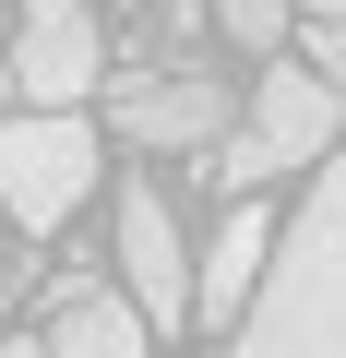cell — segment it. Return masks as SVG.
Here are the masks:
<instances>
[{
    "label": "cell",
    "instance_id": "obj_1",
    "mask_svg": "<svg viewBox=\"0 0 346 358\" xmlns=\"http://www.w3.org/2000/svg\"><path fill=\"white\" fill-rule=\"evenodd\" d=\"M251 358H346V143L310 167L298 215L275 227V263L239 310Z\"/></svg>",
    "mask_w": 346,
    "mask_h": 358
},
{
    "label": "cell",
    "instance_id": "obj_2",
    "mask_svg": "<svg viewBox=\"0 0 346 358\" xmlns=\"http://www.w3.org/2000/svg\"><path fill=\"white\" fill-rule=\"evenodd\" d=\"M346 143V96L310 72V60H263V84L239 96V120L203 143V179H215V192H263V179H287V167H322Z\"/></svg>",
    "mask_w": 346,
    "mask_h": 358
},
{
    "label": "cell",
    "instance_id": "obj_3",
    "mask_svg": "<svg viewBox=\"0 0 346 358\" xmlns=\"http://www.w3.org/2000/svg\"><path fill=\"white\" fill-rule=\"evenodd\" d=\"M96 179H108V131L84 108H13L0 120V215H13L24 239L72 227Z\"/></svg>",
    "mask_w": 346,
    "mask_h": 358
},
{
    "label": "cell",
    "instance_id": "obj_4",
    "mask_svg": "<svg viewBox=\"0 0 346 358\" xmlns=\"http://www.w3.org/2000/svg\"><path fill=\"white\" fill-rule=\"evenodd\" d=\"M227 120H239L227 72H203V60H180V48L108 72V131H120V143H143V155H203Z\"/></svg>",
    "mask_w": 346,
    "mask_h": 358
},
{
    "label": "cell",
    "instance_id": "obj_5",
    "mask_svg": "<svg viewBox=\"0 0 346 358\" xmlns=\"http://www.w3.org/2000/svg\"><path fill=\"white\" fill-rule=\"evenodd\" d=\"M0 84H13V108H84V96L108 84V24H96V0H13Z\"/></svg>",
    "mask_w": 346,
    "mask_h": 358
},
{
    "label": "cell",
    "instance_id": "obj_6",
    "mask_svg": "<svg viewBox=\"0 0 346 358\" xmlns=\"http://www.w3.org/2000/svg\"><path fill=\"white\" fill-rule=\"evenodd\" d=\"M108 275L143 299V322H155V334H192V239H180V215H167V192H155V179H120Z\"/></svg>",
    "mask_w": 346,
    "mask_h": 358
},
{
    "label": "cell",
    "instance_id": "obj_7",
    "mask_svg": "<svg viewBox=\"0 0 346 358\" xmlns=\"http://www.w3.org/2000/svg\"><path fill=\"white\" fill-rule=\"evenodd\" d=\"M24 346H48V358H143L155 346V322H143V299L131 287H108L96 263H72L60 287H48V310H36V334Z\"/></svg>",
    "mask_w": 346,
    "mask_h": 358
},
{
    "label": "cell",
    "instance_id": "obj_8",
    "mask_svg": "<svg viewBox=\"0 0 346 358\" xmlns=\"http://www.w3.org/2000/svg\"><path fill=\"white\" fill-rule=\"evenodd\" d=\"M263 263H275V215H263L251 192H227V227L192 251V322H203V334H239V310H251Z\"/></svg>",
    "mask_w": 346,
    "mask_h": 358
},
{
    "label": "cell",
    "instance_id": "obj_9",
    "mask_svg": "<svg viewBox=\"0 0 346 358\" xmlns=\"http://www.w3.org/2000/svg\"><path fill=\"white\" fill-rule=\"evenodd\" d=\"M215 36L251 48V60H275V48L298 36V0H215Z\"/></svg>",
    "mask_w": 346,
    "mask_h": 358
},
{
    "label": "cell",
    "instance_id": "obj_10",
    "mask_svg": "<svg viewBox=\"0 0 346 358\" xmlns=\"http://www.w3.org/2000/svg\"><path fill=\"white\" fill-rule=\"evenodd\" d=\"M298 60L346 96V0H310V24H298Z\"/></svg>",
    "mask_w": 346,
    "mask_h": 358
},
{
    "label": "cell",
    "instance_id": "obj_11",
    "mask_svg": "<svg viewBox=\"0 0 346 358\" xmlns=\"http://www.w3.org/2000/svg\"><path fill=\"white\" fill-rule=\"evenodd\" d=\"M0 36H13V0H0Z\"/></svg>",
    "mask_w": 346,
    "mask_h": 358
},
{
    "label": "cell",
    "instance_id": "obj_12",
    "mask_svg": "<svg viewBox=\"0 0 346 358\" xmlns=\"http://www.w3.org/2000/svg\"><path fill=\"white\" fill-rule=\"evenodd\" d=\"M96 13H131V0H96Z\"/></svg>",
    "mask_w": 346,
    "mask_h": 358
}]
</instances>
